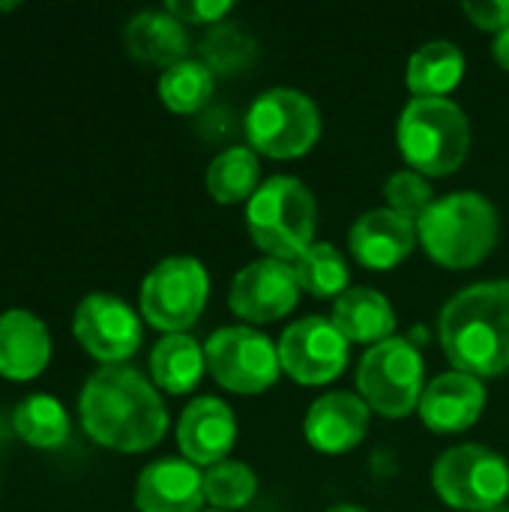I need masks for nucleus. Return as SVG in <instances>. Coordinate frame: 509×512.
<instances>
[{
	"label": "nucleus",
	"mask_w": 509,
	"mask_h": 512,
	"mask_svg": "<svg viewBox=\"0 0 509 512\" xmlns=\"http://www.w3.org/2000/svg\"><path fill=\"white\" fill-rule=\"evenodd\" d=\"M210 375L231 393L255 396L279 381V348L252 327H222L204 345Z\"/></svg>",
	"instance_id": "9d476101"
},
{
	"label": "nucleus",
	"mask_w": 509,
	"mask_h": 512,
	"mask_svg": "<svg viewBox=\"0 0 509 512\" xmlns=\"http://www.w3.org/2000/svg\"><path fill=\"white\" fill-rule=\"evenodd\" d=\"M357 390L369 411L402 420L420 408L423 384V357L408 339H387L372 345L357 369Z\"/></svg>",
	"instance_id": "0eeeda50"
},
{
	"label": "nucleus",
	"mask_w": 509,
	"mask_h": 512,
	"mask_svg": "<svg viewBox=\"0 0 509 512\" xmlns=\"http://www.w3.org/2000/svg\"><path fill=\"white\" fill-rule=\"evenodd\" d=\"M306 441L327 456L354 450L369 432V405L354 393H327L309 405L303 420Z\"/></svg>",
	"instance_id": "f3484780"
},
{
	"label": "nucleus",
	"mask_w": 509,
	"mask_h": 512,
	"mask_svg": "<svg viewBox=\"0 0 509 512\" xmlns=\"http://www.w3.org/2000/svg\"><path fill=\"white\" fill-rule=\"evenodd\" d=\"M210 297V276L198 258H162L141 282V315L156 330L186 333L204 312Z\"/></svg>",
	"instance_id": "6e6552de"
},
{
	"label": "nucleus",
	"mask_w": 509,
	"mask_h": 512,
	"mask_svg": "<svg viewBox=\"0 0 509 512\" xmlns=\"http://www.w3.org/2000/svg\"><path fill=\"white\" fill-rule=\"evenodd\" d=\"M414 243H417V222H411L408 216L390 207L363 213L348 231V246L354 258L369 270H393L411 255Z\"/></svg>",
	"instance_id": "dca6fc26"
},
{
	"label": "nucleus",
	"mask_w": 509,
	"mask_h": 512,
	"mask_svg": "<svg viewBox=\"0 0 509 512\" xmlns=\"http://www.w3.org/2000/svg\"><path fill=\"white\" fill-rule=\"evenodd\" d=\"M333 327L351 342L360 345H381L393 339L396 312L393 303L375 288H348L333 306Z\"/></svg>",
	"instance_id": "412c9836"
},
{
	"label": "nucleus",
	"mask_w": 509,
	"mask_h": 512,
	"mask_svg": "<svg viewBox=\"0 0 509 512\" xmlns=\"http://www.w3.org/2000/svg\"><path fill=\"white\" fill-rule=\"evenodd\" d=\"M84 432L111 450L141 453L156 447L168 429V411L156 387L132 366H99L78 393Z\"/></svg>",
	"instance_id": "f257e3e1"
},
{
	"label": "nucleus",
	"mask_w": 509,
	"mask_h": 512,
	"mask_svg": "<svg viewBox=\"0 0 509 512\" xmlns=\"http://www.w3.org/2000/svg\"><path fill=\"white\" fill-rule=\"evenodd\" d=\"M216 75L204 60H180L159 75V99L174 114H195L213 96Z\"/></svg>",
	"instance_id": "a878e982"
},
{
	"label": "nucleus",
	"mask_w": 509,
	"mask_h": 512,
	"mask_svg": "<svg viewBox=\"0 0 509 512\" xmlns=\"http://www.w3.org/2000/svg\"><path fill=\"white\" fill-rule=\"evenodd\" d=\"M432 489L453 510H492L507 501L509 465L483 444H459L438 456L432 468Z\"/></svg>",
	"instance_id": "1a4fd4ad"
},
{
	"label": "nucleus",
	"mask_w": 509,
	"mask_h": 512,
	"mask_svg": "<svg viewBox=\"0 0 509 512\" xmlns=\"http://www.w3.org/2000/svg\"><path fill=\"white\" fill-rule=\"evenodd\" d=\"M486 408V387L465 372H444L432 378L420 396V420L438 435H456L471 429Z\"/></svg>",
	"instance_id": "2eb2a0df"
},
{
	"label": "nucleus",
	"mask_w": 509,
	"mask_h": 512,
	"mask_svg": "<svg viewBox=\"0 0 509 512\" xmlns=\"http://www.w3.org/2000/svg\"><path fill=\"white\" fill-rule=\"evenodd\" d=\"M300 300V282L291 264L276 258H261L243 267L231 288L228 306L234 315L252 324H270L285 318Z\"/></svg>",
	"instance_id": "ddd939ff"
},
{
	"label": "nucleus",
	"mask_w": 509,
	"mask_h": 512,
	"mask_svg": "<svg viewBox=\"0 0 509 512\" xmlns=\"http://www.w3.org/2000/svg\"><path fill=\"white\" fill-rule=\"evenodd\" d=\"M0 9H15V3H0Z\"/></svg>",
	"instance_id": "c9c22d12"
},
{
	"label": "nucleus",
	"mask_w": 509,
	"mask_h": 512,
	"mask_svg": "<svg viewBox=\"0 0 509 512\" xmlns=\"http://www.w3.org/2000/svg\"><path fill=\"white\" fill-rule=\"evenodd\" d=\"M327 512H369V510H363V507H351V504H339V507H333V510H327Z\"/></svg>",
	"instance_id": "72a5a7b5"
},
{
	"label": "nucleus",
	"mask_w": 509,
	"mask_h": 512,
	"mask_svg": "<svg viewBox=\"0 0 509 512\" xmlns=\"http://www.w3.org/2000/svg\"><path fill=\"white\" fill-rule=\"evenodd\" d=\"M246 138L270 159L306 156L321 138V111L303 90H264L246 111Z\"/></svg>",
	"instance_id": "423d86ee"
},
{
	"label": "nucleus",
	"mask_w": 509,
	"mask_h": 512,
	"mask_svg": "<svg viewBox=\"0 0 509 512\" xmlns=\"http://www.w3.org/2000/svg\"><path fill=\"white\" fill-rule=\"evenodd\" d=\"M258 492V477L243 462H219L204 474V501L219 512L243 510Z\"/></svg>",
	"instance_id": "cd10ccee"
},
{
	"label": "nucleus",
	"mask_w": 509,
	"mask_h": 512,
	"mask_svg": "<svg viewBox=\"0 0 509 512\" xmlns=\"http://www.w3.org/2000/svg\"><path fill=\"white\" fill-rule=\"evenodd\" d=\"M465 78V54L450 39H435L420 45L408 57L405 84L414 99H447L450 90Z\"/></svg>",
	"instance_id": "4be33fe9"
},
{
	"label": "nucleus",
	"mask_w": 509,
	"mask_h": 512,
	"mask_svg": "<svg viewBox=\"0 0 509 512\" xmlns=\"http://www.w3.org/2000/svg\"><path fill=\"white\" fill-rule=\"evenodd\" d=\"M51 360V336L42 318L27 309L0 312V375L12 381L36 378Z\"/></svg>",
	"instance_id": "6ab92c4d"
},
{
	"label": "nucleus",
	"mask_w": 509,
	"mask_h": 512,
	"mask_svg": "<svg viewBox=\"0 0 509 512\" xmlns=\"http://www.w3.org/2000/svg\"><path fill=\"white\" fill-rule=\"evenodd\" d=\"M261 162L252 147H228L207 168V192L219 204H240L258 192Z\"/></svg>",
	"instance_id": "b1692460"
},
{
	"label": "nucleus",
	"mask_w": 509,
	"mask_h": 512,
	"mask_svg": "<svg viewBox=\"0 0 509 512\" xmlns=\"http://www.w3.org/2000/svg\"><path fill=\"white\" fill-rule=\"evenodd\" d=\"M204 369H207L204 348L186 333H168L150 351L153 384H159L165 393L183 396V393L195 390Z\"/></svg>",
	"instance_id": "5701e85b"
},
{
	"label": "nucleus",
	"mask_w": 509,
	"mask_h": 512,
	"mask_svg": "<svg viewBox=\"0 0 509 512\" xmlns=\"http://www.w3.org/2000/svg\"><path fill=\"white\" fill-rule=\"evenodd\" d=\"M501 234L498 210L480 192H453L417 219V240L447 270H471L489 258Z\"/></svg>",
	"instance_id": "7ed1b4c3"
},
{
	"label": "nucleus",
	"mask_w": 509,
	"mask_h": 512,
	"mask_svg": "<svg viewBox=\"0 0 509 512\" xmlns=\"http://www.w3.org/2000/svg\"><path fill=\"white\" fill-rule=\"evenodd\" d=\"M123 39L132 57L165 69L186 60L189 51V33L183 21H177L168 9H144L132 15Z\"/></svg>",
	"instance_id": "aec40b11"
},
{
	"label": "nucleus",
	"mask_w": 509,
	"mask_h": 512,
	"mask_svg": "<svg viewBox=\"0 0 509 512\" xmlns=\"http://www.w3.org/2000/svg\"><path fill=\"white\" fill-rule=\"evenodd\" d=\"M438 336L456 372L474 378L509 372V279L477 282L450 297Z\"/></svg>",
	"instance_id": "f03ea898"
},
{
	"label": "nucleus",
	"mask_w": 509,
	"mask_h": 512,
	"mask_svg": "<svg viewBox=\"0 0 509 512\" xmlns=\"http://www.w3.org/2000/svg\"><path fill=\"white\" fill-rule=\"evenodd\" d=\"M165 9L183 24H222L234 9L231 0H168Z\"/></svg>",
	"instance_id": "7c9ffc66"
},
{
	"label": "nucleus",
	"mask_w": 509,
	"mask_h": 512,
	"mask_svg": "<svg viewBox=\"0 0 509 512\" xmlns=\"http://www.w3.org/2000/svg\"><path fill=\"white\" fill-rule=\"evenodd\" d=\"M384 198H387V207L408 216L411 222H417L432 204H435V195H432V186H429V177L405 168V171H396L387 183H384Z\"/></svg>",
	"instance_id": "c756f323"
},
{
	"label": "nucleus",
	"mask_w": 509,
	"mask_h": 512,
	"mask_svg": "<svg viewBox=\"0 0 509 512\" xmlns=\"http://www.w3.org/2000/svg\"><path fill=\"white\" fill-rule=\"evenodd\" d=\"M72 333L81 348L102 366H120L141 345V321L135 309L105 291L87 294L72 315Z\"/></svg>",
	"instance_id": "9b49d317"
},
{
	"label": "nucleus",
	"mask_w": 509,
	"mask_h": 512,
	"mask_svg": "<svg viewBox=\"0 0 509 512\" xmlns=\"http://www.w3.org/2000/svg\"><path fill=\"white\" fill-rule=\"evenodd\" d=\"M318 204L309 186L297 177H270L246 204V228L255 246L276 261L294 264L312 243Z\"/></svg>",
	"instance_id": "20e7f679"
},
{
	"label": "nucleus",
	"mask_w": 509,
	"mask_h": 512,
	"mask_svg": "<svg viewBox=\"0 0 509 512\" xmlns=\"http://www.w3.org/2000/svg\"><path fill=\"white\" fill-rule=\"evenodd\" d=\"M204 504V474L186 459H156L135 483L138 512H198Z\"/></svg>",
	"instance_id": "a211bd4d"
},
{
	"label": "nucleus",
	"mask_w": 509,
	"mask_h": 512,
	"mask_svg": "<svg viewBox=\"0 0 509 512\" xmlns=\"http://www.w3.org/2000/svg\"><path fill=\"white\" fill-rule=\"evenodd\" d=\"M492 54H495L498 66L509 72V27L507 30H501V33L495 36V42H492Z\"/></svg>",
	"instance_id": "473e14b6"
},
{
	"label": "nucleus",
	"mask_w": 509,
	"mask_h": 512,
	"mask_svg": "<svg viewBox=\"0 0 509 512\" xmlns=\"http://www.w3.org/2000/svg\"><path fill=\"white\" fill-rule=\"evenodd\" d=\"M483 512H509L507 504H498V507H492V510H483Z\"/></svg>",
	"instance_id": "f704fd0d"
},
{
	"label": "nucleus",
	"mask_w": 509,
	"mask_h": 512,
	"mask_svg": "<svg viewBox=\"0 0 509 512\" xmlns=\"http://www.w3.org/2000/svg\"><path fill=\"white\" fill-rule=\"evenodd\" d=\"M177 444L186 462L213 468L225 462V456L237 444V417L234 411L213 396H201L189 402L177 423Z\"/></svg>",
	"instance_id": "4468645a"
},
{
	"label": "nucleus",
	"mask_w": 509,
	"mask_h": 512,
	"mask_svg": "<svg viewBox=\"0 0 509 512\" xmlns=\"http://www.w3.org/2000/svg\"><path fill=\"white\" fill-rule=\"evenodd\" d=\"M396 141L411 171L447 177L468 159L471 123L453 99H411L399 117Z\"/></svg>",
	"instance_id": "39448f33"
},
{
	"label": "nucleus",
	"mask_w": 509,
	"mask_h": 512,
	"mask_svg": "<svg viewBox=\"0 0 509 512\" xmlns=\"http://www.w3.org/2000/svg\"><path fill=\"white\" fill-rule=\"evenodd\" d=\"M465 15L489 33H501L509 27V0H468L462 3Z\"/></svg>",
	"instance_id": "2f4dec72"
},
{
	"label": "nucleus",
	"mask_w": 509,
	"mask_h": 512,
	"mask_svg": "<svg viewBox=\"0 0 509 512\" xmlns=\"http://www.w3.org/2000/svg\"><path fill=\"white\" fill-rule=\"evenodd\" d=\"M294 273H297V282H300V291L312 294V297H342L348 291V264L342 258V252L330 243H312L294 264Z\"/></svg>",
	"instance_id": "bb28decb"
},
{
	"label": "nucleus",
	"mask_w": 509,
	"mask_h": 512,
	"mask_svg": "<svg viewBox=\"0 0 509 512\" xmlns=\"http://www.w3.org/2000/svg\"><path fill=\"white\" fill-rule=\"evenodd\" d=\"M255 57V42L249 33H243L240 27L222 21L216 24L204 39H201V60L210 66V72L216 75H234L240 69H246Z\"/></svg>",
	"instance_id": "c85d7f7f"
},
{
	"label": "nucleus",
	"mask_w": 509,
	"mask_h": 512,
	"mask_svg": "<svg viewBox=\"0 0 509 512\" xmlns=\"http://www.w3.org/2000/svg\"><path fill=\"white\" fill-rule=\"evenodd\" d=\"M15 432L21 441L39 450H54L69 438V417L63 405L48 393H30L15 405Z\"/></svg>",
	"instance_id": "393cba45"
},
{
	"label": "nucleus",
	"mask_w": 509,
	"mask_h": 512,
	"mask_svg": "<svg viewBox=\"0 0 509 512\" xmlns=\"http://www.w3.org/2000/svg\"><path fill=\"white\" fill-rule=\"evenodd\" d=\"M213 512H219V510H213Z\"/></svg>",
	"instance_id": "e433bc0d"
},
{
	"label": "nucleus",
	"mask_w": 509,
	"mask_h": 512,
	"mask_svg": "<svg viewBox=\"0 0 509 512\" xmlns=\"http://www.w3.org/2000/svg\"><path fill=\"white\" fill-rule=\"evenodd\" d=\"M282 369L303 387H321L348 366V339L321 315L294 321L279 342Z\"/></svg>",
	"instance_id": "f8f14e48"
}]
</instances>
